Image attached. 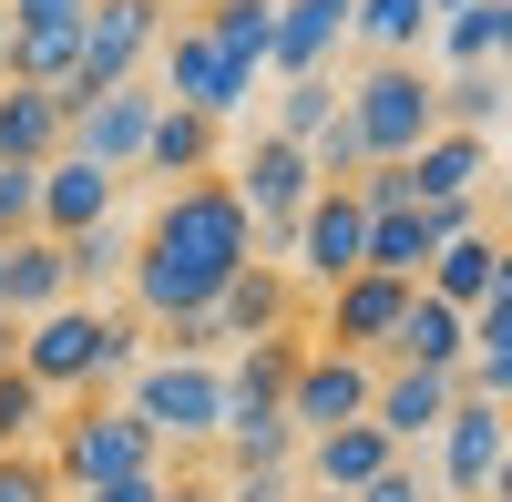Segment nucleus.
<instances>
[{
  "label": "nucleus",
  "instance_id": "473e14b6",
  "mask_svg": "<svg viewBox=\"0 0 512 502\" xmlns=\"http://www.w3.org/2000/svg\"><path fill=\"white\" fill-rule=\"evenodd\" d=\"M431 52H441L451 72H472V62H502V0H472V11H441Z\"/></svg>",
  "mask_w": 512,
  "mask_h": 502
},
{
  "label": "nucleus",
  "instance_id": "a18cd8bd",
  "mask_svg": "<svg viewBox=\"0 0 512 502\" xmlns=\"http://www.w3.org/2000/svg\"><path fill=\"white\" fill-rule=\"evenodd\" d=\"M0 72H11V0H0Z\"/></svg>",
  "mask_w": 512,
  "mask_h": 502
},
{
  "label": "nucleus",
  "instance_id": "f03ea898",
  "mask_svg": "<svg viewBox=\"0 0 512 502\" xmlns=\"http://www.w3.org/2000/svg\"><path fill=\"white\" fill-rule=\"evenodd\" d=\"M21 369H31L52 400H103L113 380H134V369H144V328L123 318V308H103V298H62L52 318L21 328Z\"/></svg>",
  "mask_w": 512,
  "mask_h": 502
},
{
  "label": "nucleus",
  "instance_id": "aec40b11",
  "mask_svg": "<svg viewBox=\"0 0 512 502\" xmlns=\"http://www.w3.org/2000/svg\"><path fill=\"white\" fill-rule=\"evenodd\" d=\"M359 31V0H277V82L297 72H338V41Z\"/></svg>",
  "mask_w": 512,
  "mask_h": 502
},
{
  "label": "nucleus",
  "instance_id": "39448f33",
  "mask_svg": "<svg viewBox=\"0 0 512 502\" xmlns=\"http://www.w3.org/2000/svg\"><path fill=\"white\" fill-rule=\"evenodd\" d=\"M349 123L369 134V164H410L441 134V72L431 62H369L349 82Z\"/></svg>",
  "mask_w": 512,
  "mask_h": 502
},
{
  "label": "nucleus",
  "instance_id": "412c9836",
  "mask_svg": "<svg viewBox=\"0 0 512 502\" xmlns=\"http://www.w3.org/2000/svg\"><path fill=\"white\" fill-rule=\"evenodd\" d=\"M72 144V113L52 82H0V164H52Z\"/></svg>",
  "mask_w": 512,
  "mask_h": 502
},
{
  "label": "nucleus",
  "instance_id": "b1692460",
  "mask_svg": "<svg viewBox=\"0 0 512 502\" xmlns=\"http://www.w3.org/2000/svg\"><path fill=\"white\" fill-rule=\"evenodd\" d=\"M410 175H420V205L482 195V175H492V134H431V144L410 154Z\"/></svg>",
  "mask_w": 512,
  "mask_h": 502
},
{
  "label": "nucleus",
  "instance_id": "72a5a7b5",
  "mask_svg": "<svg viewBox=\"0 0 512 502\" xmlns=\"http://www.w3.org/2000/svg\"><path fill=\"white\" fill-rule=\"evenodd\" d=\"M62 257H72V298H103V287L134 277V236H123V226H93V236H72Z\"/></svg>",
  "mask_w": 512,
  "mask_h": 502
},
{
  "label": "nucleus",
  "instance_id": "6e6552de",
  "mask_svg": "<svg viewBox=\"0 0 512 502\" xmlns=\"http://www.w3.org/2000/svg\"><path fill=\"white\" fill-rule=\"evenodd\" d=\"M164 0H93V21H82V72L62 93H113V82H144V62L164 52Z\"/></svg>",
  "mask_w": 512,
  "mask_h": 502
},
{
  "label": "nucleus",
  "instance_id": "58836bf2",
  "mask_svg": "<svg viewBox=\"0 0 512 502\" xmlns=\"http://www.w3.org/2000/svg\"><path fill=\"white\" fill-rule=\"evenodd\" d=\"M175 492V472H123V482H93V492H72V502H164Z\"/></svg>",
  "mask_w": 512,
  "mask_h": 502
},
{
  "label": "nucleus",
  "instance_id": "9d476101",
  "mask_svg": "<svg viewBox=\"0 0 512 502\" xmlns=\"http://www.w3.org/2000/svg\"><path fill=\"white\" fill-rule=\"evenodd\" d=\"M62 113H72V144L62 154H93V164H113V175H134L164 93H154V82H113V93H62Z\"/></svg>",
  "mask_w": 512,
  "mask_h": 502
},
{
  "label": "nucleus",
  "instance_id": "2f4dec72",
  "mask_svg": "<svg viewBox=\"0 0 512 502\" xmlns=\"http://www.w3.org/2000/svg\"><path fill=\"white\" fill-rule=\"evenodd\" d=\"M52 421H62L52 390H41L31 369L11 359V369H0V451H41V441H52Z\"/></svg>",
  "mask_w": 512,
  "mask_h": 502
},
{
  "label": "nucleus",
  "instance_id": "c756f323",
  "mask_svg": "<svg viewBox=\"0 0 512 502\" xmlns=\"http://www.w3.org/2000/svg\"><path fill=\"white\" fill-rule=\"evenodd\" d=\"M492 267H502V236H461V246H441L431 257V298H451V308H482L492 298Z\"/></svg>",
  "mask_w": 512,
  "mask_h": 502
},
{
  "label": "nucleus",
  "instance_id": "de8ad7c7",
  "mask_svg": "<svg viewBox=\"0 0 512 502\" xmlns=\"http://www.w3.org/2000/svg\"><path fill=\"white\" fill-rule=\"evenodd\" d=\"M431 11H472V0H431Z\"/></svg>",
  "mask_w": 512,
  "mask_h": 502
},
{
  "label": "nucleus",
  "instance_id": "f8f14e48",
  "mask_svg": "<svg viewBox=\"0 0 512 502\" xmlns=\"http://www.w3.org/2000/svg\"><path fill=\"white\" fill-rule=\"evenodd\" d=\"M369 400H379V359L359 349H308L297 359V380H287V421L297 431H338V421H369Z\"/></svg>",
  "mask_w": 512,
  "mask_h": 502
},
{
  "label": "nucleus",
  "instance_id": "c9c22d12",
  "mask_svg": "<svg viewBox=\"0 0 512 502\" xmlns=\"http://www.w3.org/2000/svg\"><path fill=\"white\" fill-rule=\"evenodd\" d=\"M0 502H72L52 451H0Z\"/></svg>",
  "mask_w": 512,
  "mask_h": 502
},
{
  "label": "nucleus",
  "instance_id": "49530a36",
  "mask_svg": "<svg viewBox=\"0 0 512 502\" xmlns=\"http://www.w3.org/2000/svg\"><path fill=\"white\" fill-rule=\"evenodd\" d=\"M502 72H512V0H502Z\"/></svg>",
  "mask_w": 512,
  "mask_h": 502
},
{
  "label": "nucleus",
  "instance_id": "20e7f679",
  "mask_svg": "<svg viewBox=\"0 0 512 502\" xmlns=\"http://www.w3.org/2000/svg\"><path fill=\"white\" fill-rule=\"evenodd\" d=\"M41 451H52L62 492H93V482H123V472H164V441H154L123 400H72Z\"/></svg>",
  "mask_w": 512,
  "mask_h": 502
},
{
  "label": "nucleus",
  "instance_id": "4468645a",
  "mask_svg": "<svg viewBox=\"0 0 512 502\" xmlns=\"http://www.w3.org/2000/svg\"><path fill=\"white\" fill-rule=\"evenodd\" d=\"M113 205H123L113 164H93V154H52V164H41V236H52V246L113 226Z\"/></svg>",
  "mask_w": 512,
  "mask_h": 502
},
{
  "label": "nucleus",
  "instance_id": "cd10ccee",
  "mask_svg": "<svg viewBox=\"0 0 512 502\" xmlns=\"http://www.w3.org/2000/svg\"><path fill=\"white\" fill-rule=\"evenodd\" d=\"M338 113H349V82H338V72H297V82H277V123H267V134L318 144Z\"/></svg>",
  "mask_w": 512,
  "mask_h": 502
},
{
  "label": "nucleus",
  "instance_id": "4c0bfd02",
  "mask_svg": "<svg viewBox=\"0 0 512 502\" xmlns=\"http://www.w3.org/2000/svg\"><path fill=\"white\" fill-rule=\"evenodd\" d=\"M349 502H441V482H431V462H420V451H400V462L379 472L369 492H349Z\"/></svg>",
  "mask_w": 512,
  "mask_h": 502
},
{
  "label": "nucleus",
  "instance_id": "393cba45",
  "mask_svg": "<svg viewBox=\"0 0 512 502\" xmlns=\"http://www.w3.org/2000/svg\"><path fill=\"white\" fill-rule=\"evenodd\" d=\"M502 113H512V72H502V62L441 72V134H492Z\"/></svg>",
  "mask_w": 512,
  "mask_h": 502
},
{
  "label": "nucleus",
  "instance_id": "6ab92c4d",
  "mask_svg": "<svg viewBox=\"0 0 512 502\" xmlns=\"http://www.w3.org/2000/svg\"><path fill=\"white\" fill-rule=\"evenodd\" d=\"M379 369H472V308H451V298H431L420 287L410 298V318L390 328V349H379Z\"/></svg>",
  "mask_w": 512,
  "mask_h": 502
},
{
  "label": "nucleus",
  "instance_id": "9b49d317",
  "mask_svg": "<svg viewBox=\"0 0 512 502\" xmlns=\"http://www.w3.org/2000/svg\"><path fill=\"white\" fill-rule=\"evenodd\" d=\"M502 451H512V410L461 390V410H451L441 441H431V482H441V502H482L492 472H502Z\"/></svg>",
  "mask_w": 512,
  "mask_h": 502
},
{
  "label": "nucleus",
  "instance_id": "4be33fe9",
  "mask_svg": "<svg viewBox=\"0 0 512 502\" xmlns=\"http://www.w3.org/2000/svg\"><path fill=\"white\" fill-rule=\"evenodd\" d=\"M216 154H226V123H205V113H185V103H164V113H154V134H144V164H134V175L195 185V175H216Z\"/></svg>",
  "mask_w": 512,
  "mask_h": 502
},
{
  "label": "nucleus",
  "instance_id": "1a4fd4ad",
  "mask_svg": "<svg viewBox=\"0 0 512 502\" xmlns=\"http://www.w3.org/2000/svg\"><path fill=\"white\" fill-rule=\"evenodd\" d=\"M369 267V205L349 185H318V205L297 216V246H287V277L308 287V298H328V287H349Z\"/></svg>",
  "mask_w": 512,
  "mask_h": 502
},
{
  "label": "nucleus",
  "instance_id": "dca6fc26",
  "mask_svg": "<svg viewBox=\"0 0 512 502\" xmlns=\"http://www.w3.org/2000/svg\"><path fill=\"white\" fill-rule=\"evenodd\" d=\"M451 410H461V380H451V369H379V400H369V421L390 431L400 451H431Z\"/></svg>",
  "mask_w": 512,
  "mask_h": 502
},
{
  "label": "nucleus",
  "instance_id": "a211bd4d",
  "mask_svg": "<svg viewBox=\"0 0 512 502\" xmlns=\"http://www.w3.org/2000/svg\"><path fill=\"white\" fill-rule=\"evenodd\" d=\"M390 462H400V441L379 431V421H338V431H318L308 451H297V482H308V492H338V502H349V492H369V482L390 472Z\"/></svg>",
  "mask_w": 512,
  "mask_h": 502
},
{
  "label": "nucleus",
  "instance_id": "09e8293b",
  "mask_svg": "<svg viewBox=\"0 0 512 502\" xmlns=\"http://www.w3.org/2000/svg\"><path fill=\"white\" fill-rule=\"evenodd\" d=\"M297 502H338V492H297Z\"/></svg>",
  "mask_w": 512,
  "mask_h": 502
},
{
  "label": "nucleus",
  "instance_id": "ddd939ff",
  "mask_svg": "<svg viewBox=\"0 0 512 502\" xmlns=\"http://www.w3.org/2000/svg\"><path fill=\"white\" fill-rule=\"evenodd\" d=\"M410 298H420L410 277L359 267L349 287H328V298H318V349H359V359H379V349H390V328L410 318Z\"/></svg>",
  "mask_w": 512,
  "mask_h": 502
},
{
  "label": "nucleus",
  "instance_id": "c03bdc74",
  "mask_svg": "<svg viewBox=\"0 0 512 502\" xmlns=\"http://www.w3.org/2000/svg\"><path fill=\"white\" fill-rule=\"evenodd\" d=\"M482 502H512V451H502V472H492V492Z\"/></svg>",
  "mask_w": 512,
  "mask_h": 502
},
{
  "label": "nucleus",
  "instance_id": "2eb2a0df",
  "mask_svg": "<svg viewBox=\"0 0 512 502\" xmlns=\"http://www.w3.org/2000/svg\"><path fill=\"white\" fill-rule=\"evenodd\" d=\"M297 298H308V287H297L277 257H256V267H236L226 277V298H216V328H226V349H256V339H287L297 328Z\"/></svg>",
  "mask_w": 512,
  "mask_h": 502
},
{
  "label": "nucleus",
  "instance_id": "5701e85b",
  "mask_svg": "<svg viewBox=\"0 0 512 502\" xmlns=\"http://www.w3.org/2000/svg\"><path fill=\"white\" fill-rule=\"evenodd\" d=\"M62 298H72V257H62L52 236H21V246H0V308H11L21 328H31V318H52Z\"/></svg>",
  "mask_w": 512,
  "mask_h": 502
},
{
  "label": "nucleus",
  "instance_id": "7ed1b4c3",
  "mask_svg": "<svg viewBox=\"0 0 512 502\" xmlns=\"http://www.w3.org/2000/svg\"><path fill=\"white\" fill-rule=\"evenodd\" d=\"M123 410L164 441V451H216L226 441V359H144L123 380Z\"/></svg>",
  "mask_w": 512,
  "mask_h": 502
},
{
  "label": "nucleus",
  "instance_id": "ea45409f",
  "mask_svg": "<svg viewBox=\"0 0 512 502\" xmlns=\"http://www.w3.org/2000/svg\"><path fill=\"white\" fill-rule=\"evenodd\" d=\"M297 492H308L297 472H236L226 482V502H297Z\"/></svg>",
  "mask_w": 512,
  "mask_h": 502
},
{
  "label": "nucleus",
  "instance_id": "423d86ee",
  "mask_svg": "<svg viewBox=\"0 0 512 502\" xmlns=\"http://www.w3.org/2000/svg\"><path fill=\"white\" fill-rule=\"evenodd\" d=\"M236 205H246V216H256V246H267V257L287 267V246H297V216H308V205H318V154L308 144H287V134H256L246 144V164H236Z\"/></svg>",
  "mask_w": 512,
  "mask_h": 502
},
{
  "label": "nucleus",
  "instance_id": "0eeeda50",
  "mask_svg": "<svg viewBox=\"0 0 512 502\" xmlns=\"http://www.w3.org/2000/svg\"><path fill=\"white\" fill-rule=\"evenodd\" d=\"M154 93L185 103V113H205V123H236V113L256 103V72H246L205 21H175V31H164V52H154Z\"/></svg>",
  "mask_w": 512,
  "mask_h": 502
},
{
  "label": "nucleus",
  "instance_id": "f704fd0d",
  "mask_svg": "<svg viewBox=\"0 0 512 502\" xmlns=\"http://www.w3.org/2000/svg\"><path fill=\"white\" fill-rule=\"evenodd\" d=\"M41 236V164H0V246Z\"/></svg>",
  "mask_w": 512,
  "mask_h": 502
},
{
  "label": "nucleus",
  "instance_id": "a19ab883",
  "mask_svg": "<svg viewBox=\"0 0 512 502\" xmlns=\"http://www.w3.org/2000/svg\"><path fill=\"white\" fill-rule=\"evenodd\" d=\"M164 502H226V492H216V482H185V472H175V492H164Z\"/></svg>",
  "mask_w": 512,
  "mask_h": 502
},
{
  "label": "nucleus",
  "instance_id": "37998d69",
  "mask_svg": "<svg viewBox=\"0 0 512 502\" xmlns=\"http://www.w3.org/2000/svg\"><path fill=\"white\" fill-rule=\"evenodd\" d=\"M492 298L512 308V236H502V267H492Z\"/></svg>",
  "mask_w": 512,
  "mask_h": 502
},
{
  "label": "nucleus",
  "instance_id": "a878e982",
  "mask_svg": "<svg viewBox=\"0 0 512 502\" xmlns=\"http://www.w3.org/2000/svg\"><path fill=\"white\" fill-rule=\"evenodd\" d=\"M431 257H441V236H431V205H400V216H369V267L379 277H431Z\"/></svg>",
  "mask_w": 512,
  "mask_h": 502
},
{
  "label": "nucleus",
  "instance_id": "e433bc0d",
  "mask_svg": "<svg viewBox=\"0 0 512 502\" xmlns=\"http://www.w3.org/2000/svg\"><path fill=\"white\" fill-rule=\"evenodd\" d=\"M308 154H318V175H328V185H359V175H369V134H359L349 113H338V123H328V134H318Z\"/></svg>",
  "mask_w": 512,
  "mask_h": 502
},
{
  "label": "nucleus",
  "instance_id": "79ce46f5",
  "mask_svg": "<svg viewBox=\"0 0 512 502\" xmlns=\"http://www.w3.org/2000/svg\"><path fill=\"white\" fill-rule=\"evenodd\" d=\"M11 359H21V318L0 308V369H11Z\"/></svg>",
  "mask_w": 512,
  "mask_h": 502
},
{
  "label": "nucleus",
  "instance_id": "7c9ffc66",
  "mask_svg": "<svg viewBox=\"0 0 512 502\" xmlns=\"http://www.w3.org/2000/svg\"><path fill=\"white\" fill-rule=\"evenodd\" d=\"M205 31H216L246 72L277 62V0H205Z\"/></svg>",
  "mask_w": 512,
  "mask_h": 502
},
{
  "label": "nucleus",
  "instance_id": "f257e3e1",
  "mask_svg": "<svg viewBox=\"0 0 512 502\" xmlns=\"http://www.w3.org/2000/svg\"><path fill=\"white\" fill-rule=\"evenodd\" d=\"M236 267H256V216L236 205V185H226V175H195V185H164V205L144 216L123 298H134V318H144V328H164V318L216 308Z\"/></svg>",
  "mask_w": 512,
  "mask_h": 502
},
{
  "label": "nucleus",
  "instance_id": "c85d7f7f",
  "mask_svg": "<svg viewBox=\"0 0 512 502\" xmlns=\"http://www.w3.org/2000/svg\"><path fill=\"white\" fill-rule=\"evenodd\" d=\"M461 390L512 410V308H502V298L472 308V369H461Z\"/></svg>",
  "mask_w": 512,
  "mask_h": 502
},
{
  "label": "nucleus",
  "instance_id": "f3484780",
  "mask_svg": "<svg viewBox=\"0 0 512 502\" xmlns=\"http://www.w3.org/2000/svg\"><path fill=\"white\" fill-rule=\"evenodd\" d=\"M297 359H308V328H287V339H256V349H236V369H226V431L287 421V380H297Z\"/></svg>",
  "mask_w": 512,
  "mask_h": 502
},
{
  "label": "nucleus",
  "instance_id": "bb28decb",
  "mask_svg": "<svg viewBox=\"0 0 512 502\" xmlns=\"http://www.w3.org/2000/svg\"><path fill=\"white\" fill-rule=\"evenodd\" d=\"M441 31V11L431 0H359V31L349 41H369V62H420V41Z\"/></svg>",
  "mask_w": 512,
  "mask_h": 502
}]
</instances>
